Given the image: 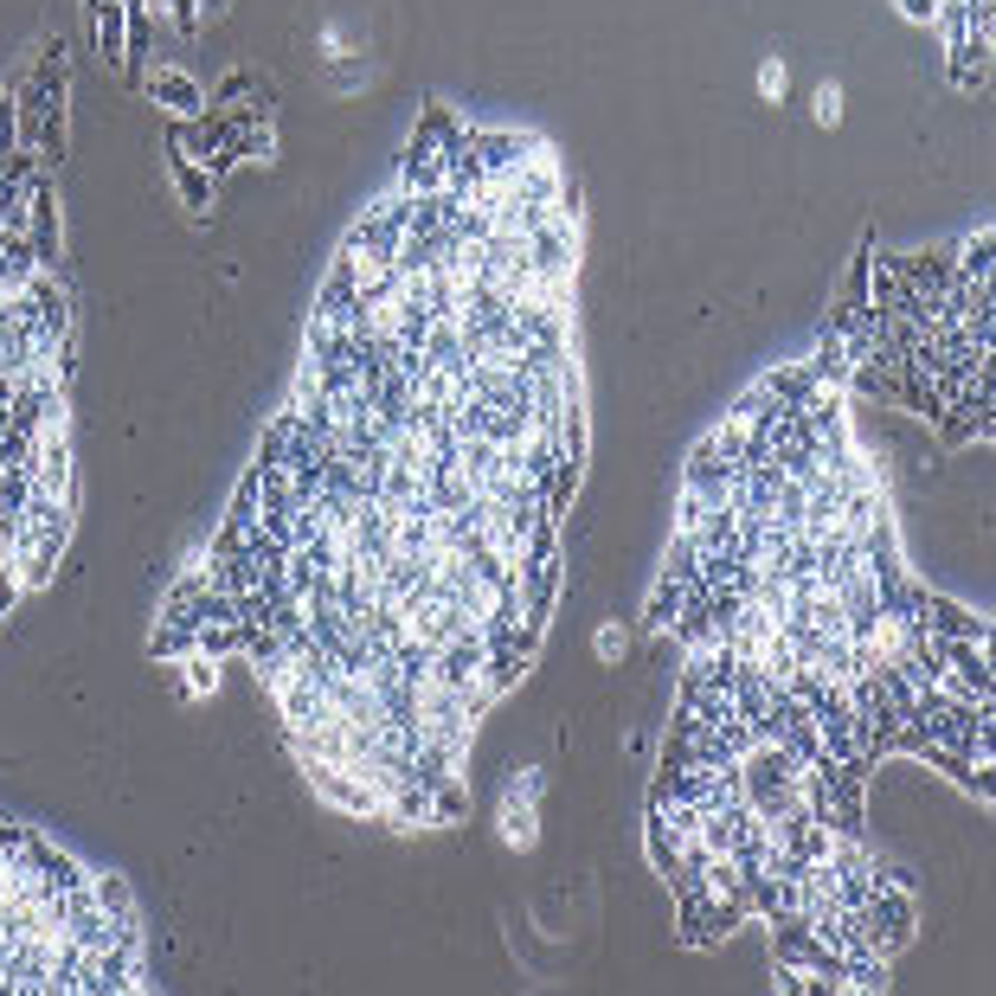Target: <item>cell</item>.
I'll use <instances>...</instances> for the list:
<instances>
[{
  "mask_svg": "<svg viewBox=\"0 0 996 996\" xmlns=\"http://www.w3.org/2000/svg\"><path fill=\"white\" fill-rule=\"evenodd\" d=\"M784 84H790L784 59H765V65H759V97H765V103H779V97H784Z\"/></svg>",
  "mask_w": 996,
  "mask_h": 996,
  "instance_id": "4",
  "label": "cell"
},
{
  "mask_svg": "<svg viewBox=\"0 0 996 996\" xmlns=\"http://www.w3.org/2000/svg\"><path fill=\"white\" fill-rule=\"evenodd\" d=\"M154 90H161V97H174V110H200V90H194L180 72H161V77H154Z\"/></svg>",
  "mask_w": 996,
  "mask_h": 996,
  "instance_id": "3",
  "label": "cell"
},
{
  "mask_svg": "<svg viewBox=\"0 0 996 996\" xmlns=\"http://www.w3.org/2000/svg\"><path fill=\"white\" fill-rule=\"evenodd\" d=\"M810 110H817V123H823V129H836V123H843V84H836V77H830V84H817V103H810Z\"/></svg>",
  "mask_w": 996,
  "mask_h": 996,
  "instance_id": "2",
  "label": "cell"
},
{
  "mask_svg": "<svg viewBox=\"0 0 996 996\" xmlns=\"http://www.w3.org/2000/svg\"><path fill=\"white\" fill-rule=\"evenodd\" d=\"M540 790H547V779L527 765V772H514V779L501 784V804H496V830L508 849H534L540 843Z\"/></svg>",
  "mask_w": 996,
  "mask_h": 996,
  "instance_id": "1",
  "label": "cell"
},
{
  "mask_svg": "<svg viewBox=\"0 0 996 996\" xmlns=\"http://www.w3.org/2000/svg\"><path fill=\"white\" fill-rule=\"evenodd\" d=\"M624 649H631V637H624L618 624H605V631H598V662H618Z\"/></svg>",
  "mask_w": 996,
  "mask_h": 996,
  "instance_id": "5",
  "label": "cell"
}]
</instances>
